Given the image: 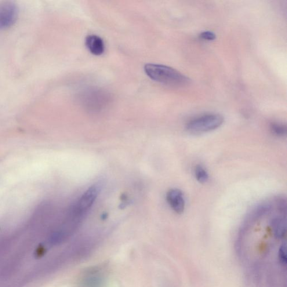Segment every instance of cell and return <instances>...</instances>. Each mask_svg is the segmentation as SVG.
Listing matches in <instances>:
<instances>
[{
	"label": "cell",
	"instance_id": "1",
	"mask_svg": "<svg viewBox=\"0 0 287 287\" xmlns=\"http://www.w3.org/2000/svg\"><path fill=\"white\" fill-rule=\"evenodd\" d=\"M145 73L155 82L167 85L181 86L188 84L190 81L186 76L172 68L165 65L149 64L144 67Z\"/></svg>",
	"mask_w": 287,
	"mask_h": 287
},
{
	"label": "cell",
	"instance_id": "10",
	"mask_svg": "<svg viewBox=\"0 0 287 287\" xmlns=\"http://www.w3.org/2000/svg\"><path fill=\"white\" fill-rule=\"evenodd\" d=\"M278 257L280 263L283 265H286L287 264V246L286 243H283L281 247H280Z\"/></svg>",
	"mask_w": 287,
	"mask_h": 287
},
{
	"label": "cell",
	"instance_id": "4",
	"mask_svg": "<svg viewBox=\"0 0 287 287\" xmlns=\"http://www.w3.org/2000/svg\"><path fill=\"white\" fill-rule=\"evenodd\" d=\"M108 99L106 93L100 90L94 89L86 92L83 100L86 107L93 111H97L101 110L104 106H106Z\"/></svg>",
	"mask_w": 287,
	"mask_h": 287
},
{
	"label": "cell",
	"instance_id": "11",
	"mask_svg": "<svg viewBox=\"0 0 287 287\" xmlns=\"http://www.w3.org/2000/svg\"><path fill=\"white\" fill-rule=\"evenodd\" d=\"M200 37L205 40V41H211L216 39V35L212 32L205 31L202 33L201 35H200Z\"/></svg>",
	"mask_w": 287,
	"mask_h": 287
},
{
	"label": "cell",
	"instance_id": "8",
	"mask_svg": "<svg viewBox=\"0 0 287 287\" xmlns=\"http://www.w3.org/2000/svg\"><path fill=\"white\" fill-rule=\"evenodd\" d=\"M196 179L201 184L206 183L209 180V174L204 167L197 165L194 170Z\"/></svg>",
	"mask_w": 287,
	"mask_h": 287
},
{
	"label": "cell",
	"instance_id": "9",
	"mask_svg": "<svg viewBox=\"0 0 287 287\" xmlns=\"http://www.w3.org/2000/svg\"><path fill=\"white\" fill-rule=\"evenodd\" d=\"M270 130L274 135L283 137L286 135L287 127L285 125L278 122H272L270 125Z\"/></svg>",
	"mask_w": 287,
	"mask_h": 287
},
{
	"label": "cell",
	"instance_id": "6",
	"mask_svg": "<svg viewBox=\"0 0 287 287\" xmlns=\"http://www.w3.org/2000/svg\"><path fill=\"white\" fill-rule=\"evenodd\" d=\"M167 201L174 212L182 214L184 212L185 200L183 192L179 189H170L167 192Z\"/></svg>",
	"mask_w": 287,
	"mask_h": 287
},
{
	"label": "cell",
	"instance_id": "2",
	"mask_svg": "<svg viewBox=\"0 0 287 287\" xmlns=\"http://www.w3.org/2000/svg\"><path fill=\"white\" fill-rule=\"evenodd\" d=\"M223 122V118L219 114H206L189 121L186 129L188 132L193 134L208 133L219 129Z\"/></svg>",
	"mask_w": 287,
	"mask_h": 287
},
{
	"label": "cell",
	"instance_id": "5",
	"mask_svg": "<svg viewBox=\"0 0 287 287\" xmlns=\"http://www.w3.org/2000/svg\"><path fill=\"white\" fill-rule=\"evenodd\" d=\"M98 191L99 190L96 186H93L88 189L74 206L76 211L84 216L95 202Z\"/></svg>",
	"mask_w": 287,
	"mask_h": 287
},
{
	"label": "cell",
	"instance_id": "7",
	"mask_svg": "<svg viewBox=\"0 0 287 287\" xmlns=\"http://www.w3.org/2000/svg\"><path fill=\"white\" fill-rule=\"evenodd\" d=\"M85 45L91 53L96 56L101 55L105 50L103 39L96 35H89L85 39Z\"/></svg>",
	"mask_w": 287,
	"mask_h": 287
},
{
	"label": "cell",
	"instance_id": "3",
	"mask_svg": "<svg viewBox=\"0 0 287 287\" xmlns=\"http://www.w3.org/2000/svg\"><path fill=\"white\" fill-rule=\"evenodd\" d=\"M19 16V9L12 1L0 3V31L12 27L16 23Z\"/></svg>",
	"mask_w": 287,
	"mask_h": 287
}]
</instances>
